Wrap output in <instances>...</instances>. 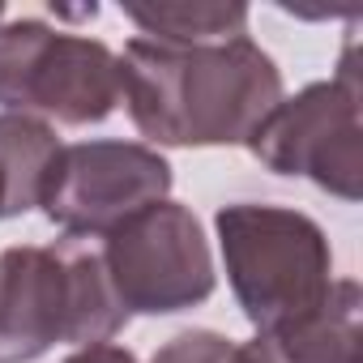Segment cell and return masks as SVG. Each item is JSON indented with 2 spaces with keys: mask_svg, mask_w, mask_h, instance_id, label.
<instances>
[{
  "mask_svg": "<svg viewBox=\"0 0 363 363\" xmlns=\"http://www.w3.org/2000/svg\"><path fill=\"white\" fill-rule=\"evenodd\" d=\"M124 18L141 39L171 48H201L248 35V5H214V0H171V5H124Z\"/></svg>",
  "mask_w": 363,
  "mask_h": 363,
  "instance_id": "cell-10",
  "label": "cell"
},
{
  "mask_svg": "<svg viewBox=\"0 0 363 363\" xmlns=\"http://www.w3.org/2000/svg\"><path fill=\"white\" fill-rule=\"evenodd\" d=\"M56 150L60 137L52 124L18 111H0V223L30 214L39 206Z\"/></svg>",
  "mask_w": 363,
  "mask_h": 363,
  "instance_id": "cell-9",
  "label": "cell"
},
{
  "mask_svg": "<svg viewBox=\"0 0 363 363\" xmlns=\"http://www.w3.org/2000/svg\"><path fill=\"white\" fill-rule=\"evenodd\" d=\"M60 363H137V354L124 350V346H116V342H94V346H77Z\"/></svg>",
  "mask_w": 363,
  "mask_h": 363,
  "instance_id": "cell-12",
  "label": "cell"
},
{
  "mask_svg": "<svg viewBox=\"0 0 363 363\" xmlns=\"http://www.w3.org/2000/svg\"><path fill=\"white\" fill-rule=\"evenodd\" d=\"M0 22H5V9H0Z\"/></svg>",
  "mask_w": 363,
  "mask_h": 363,
  "instance_id": "cell-13",
  "label": "cell"
},
{
  "mask_svg": "<svg viewBox=\"0 0 363 363\" xmlns=\"http://www.w3.org/2000/svg\"><path fill=\"white\" fill-rule=\"evenodd\" d=\"M218 248L227 265V282L257 325L269 333L316 312L333 291V252L325 231L286 206H223L218 218Z\"/></svg>",
  "mask_w": 363,
  "mask_h": 363,
  "instance_id": "cell-3",
  "label": "cell"
},
{
  "mask_svg": "<svg viewBox=\"0 0 363 363\" xmlns=\"http://www.w3.org/2000/svg\"><path fill=\"white\" fill-rule=\"evenodd\" d=\"M171 162L141 141H73L60 145L39 210L65 240H103L141 210L167 201Z\"/></svg>",
  "mask_w": 363,
  "mask_h": 363,
  "instance_id": "cell-7",
  "label": "cell"
},
{
  "mask_svg": "<svg viewBox=\"0 0 363 363\" xmlns=\"http://www.w3.org/2000/svg\"><path fill=\"white\" fill-rule=\"evenodd\" d=\"M359 282L337 278L329 299L240 346L235 363H359Z\"/></svg>",
  "mask_w": 363,
  "mask_h": 363,
  "instance_id": "cell-8",
  "label": "cell"
},
{
  "mask_svg": "<svg viewBox=\"0 0 363 363\" xmlns=\"http://www.w3.org/2000/svg\"><path fill=\"white\" fill-rule=\"evenodd\" d=\"M120 99L154 145H248L282 103V69L248 35L201 48L128 39Z\"/></svg>",
  "mask_w": 363,
  "mask_h": 363,
  "instance_id": "cell-1",
  "label": "cell"
},
{
  "mask_svg": "<svg viewBox=\"0 0 363 363\" xmlns=\"http://www.w3.org/2000/svg\"><path fill=\"white\" fill-rule=\"evenodd\" d=\"M248 150L278 175H303L342 201H359L363 128H359L354 43H346L342 65L329 82H312L295 99H282L252 133Z\"/></svg>",
  "mask_w": 363,
  "mask_h": 363,
  "instance_id": "cell-5",
  "label": "cell"
},
{
  "mask_svg": "<svg viewBox=\"0 0 363 363\" xmlns=\"http://www.w3.org/2000/svg\"><path fill=\"white\" fill-rule=\"evenodd\" d=\"M120 103V56L73 30H56L39 18L0 22V107L56 120L99 124Z\"/></svg>",
  "mask_w": 363,
  "mask_h": 363,
  "instance_id": "cell-4",
  "label": "cell"
},
{
  "mask_svg": "<svg viewBox=\"0 0 363 363\" xmlns=\"http://www.w3.org/2000/svg\"><path fill=\"white\" fill-rule=\"evenodd\" d=\"M99 261L120 308L133 316H171L214 295V252L197 214L179 201H158L103 235Z\"/></svg>",
  "mask_w": 363,
  "mask_h": 363,
  "instance_id": "cell-6",
  "label": "cell"
},
{
  "mask_svg": "<svg viewBox=\"0 0 363 363\" xmlns=\"http://www.w3.org/2000/svg\"><path fill=\"white\" fill-rule=\"evenodd\" d=\"M124 325L94 248L60 240L0 252V363H30L60 342H111Z\"/></svg>",
  "mask_w": 363,
  "mask_h": 363,
  "instance_id": "cell-2",
  "label": "cell"
},
{
  "mask_svg": "<svg viewBox=\"0 0 363 363\" xmlns=\"http://www.w3.org/2000/svg\"><path fill=\"white\" fill-rule=\"evenodd\" d=\"M240 346L227 333L214 329H184L175 333L167 346H158V354L150 363H235Z\"/></svg>",
  "mask_w": 363,
  "mask_h": 363,
  "instance_id": "cell-11",
  "label": "cell"
}]
</instances>
